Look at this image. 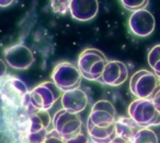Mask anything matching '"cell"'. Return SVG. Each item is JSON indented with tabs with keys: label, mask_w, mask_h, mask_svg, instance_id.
<instances>
[{
	"label": "cell",
	"mask_w": 160,
	"mask_h": 143,
	"mask_svg": "<svg viewBox=\"0 0 160 143\" xmlns=\"http://www.w3.org/2000/svg\"><path fill=\"white\" fill-rule=\"evenodd\" d=\"M116 109L107 99L98 101L91 108L87 120V131L93 143H111L116 136Z\"/></svg>",
	"instance_id": "1"
},
{
	"label": "cell",
	"mask_w": 160,
	"mask_h": 143,
	"mask_svg": "<svg viewBox=\"0 0 160 143\" xmlns=\"http://www.w3.org/2000/svg\"><path fill=\"white\" fill-rule=\"evenodd\" d=\"M62 91L52 81H46L38 84L29 92L30 104L28 106L30 115L36 110L47 112L54 106V104L62 97Z\"/></svg>",
	"instance_id": "2"
},
{
	"label": "cell",
	"mask_w": 160,
	"mask_h": 143,
	"mask_svg": "<svg viewBox=\"0 0 160 143\" xmlns=\"http://www.w3.org/2000/svg\"><path fill=\"white\" fill-rule=\"evenodd\" d=\"M109 62L105 55L97 48H86L78 57L77 68L81 77L89 81H98Z\"/></svg>",
	"instance_id": "3"
},
{
	"label": "cell",
	"mask_w": 160,
	"mask_h": 143,
	"mask_svg": "<svg viewBox=\"0 0 160 143\" xmlns=\"http://www.w3.org/2000/svg\"><path fill=\"white\" fill-rule=\"evenodd\" d=\"M128 117L142 128L160 126V112L151 99H135L128 106Z\"/></svg>",
	"instance_id": "4"
},
{
	"label": "cell",
	"mask_w": 160,
	"mask_h": 143,
	"mask_svg": "<svg viewBox=\"0 0 160 143\" xmlns=\"http://www.w3.org/2000/svg\"><path fill=\"white\" fill-rule=\"evenodd\" d=\"M53 83L62 92L78 88L81 83V74L78 68L71 62L62 61L55 66L51 74Z\"/></svg>",
	"instance_id": "5"
},
{
	"label": "cell",
	"mask_w": 160,
	"mask_h": 143,
	"mask_svg": "<svg viewBox=\"0 0 160 143\" xmlns=\"http://www.w3.org/2000/svg\"><path fill=\"white\" fill-rule=\"evenodd\" d=\"M158 84V78L155 73L142 69L132 75L129 80V90L138 99H150Z\"/></svg>",
	"instance_id": "6"
},
{
	"label": "cell",
	"mask_w": 160,
	"mask_h": 143,
	"mask_svg": "<svg viewBox=\"0 0 160 143\" xmlns=\"http://www.w3.org/2000/svg\"><path fill=\"white\" fill-rule=\"evenodd\" d=\"M52 122L54 130H56L62 140H68L82 132V120L79 114H70L65 109H60L54 115Z\"/></svg>",
	"instance_id": "7"
},
{
	"label": "cell",
	"mask_w": 160,
	"mask_h": 143,
	"mask_svg": "<svg viewBox=\"0 0 160 143\" xmlns=\"http://www.w3.org/2000/svg\"><path fill=\"white\" fill-rule=\"evenodd\" d=\"M5 59L8 66L17 70H25L30 68L35 60L31 49L22 44L8 47L5 50Z\"/></svg>",
	"instance_id": "8"
},
{
	"label": "cell",
	"mask_w": 160,
	"mask_h": 143,
	"mask_svg": "<svg viewBox=\"0 0 160 143\" xmlns=\"http://www.w3.org/2000/svg\"><path fill=\"white\" fill-rule=\"evenodd\" d=\"M155 17L146 9L133 12L128 19V27L131 32L139 37L149 36L155 31Z\"/></svg>",
	"instance_id": "9"
},
{
	"label": "cell",
	"mask_w": 160,
	"mask_h": 143,
	"mask_svg": "<svg viewBox=\"0 0 160 143\" xmlns=\"http://www.w3.org/2000/svg\"><path fill=\"white\" fill-rule=\"evenodd\" d=\"M128 78V70L124 62L111 60L107 64L98 82L110 86H118Z\"/></svg>",
	"instance_id": "10"
},
{
	"label": "cell",
	"mask_w": 160,
	"mask_h": 143,
	"mask_svg": "<svg viewBox=\"0 0 160 143\" xmlns=\"http://www.w3.org/2000/svg\"><path fill=\"white\" fill-rule=\"evenodd\" d=\"M62 109L70 114H79L83 112L88 105V96L81 88H75L62 94Z\"/></svg>",
	"instance_id": "11"
},
{
	"label": "cell",
	"mask_w": 160,
	"mask_h": 143,
	"mask_svg": "<svg viewBox=\"0 0 160 143\" xmlns=\"http://www.w3.org/2000/svg\"><path fill=\"white\" fill-rule=\"evenodd\" d=\"M69 11L75 20L89 21L98 14L99 2L97 0H72L69 2Z\"/></svg>",
	"instance_id": "12"
},
{
	"label": "cell",
	"mask_w": 160,
	"mask_h": 143,
	"mask_svg": "<svg viewBox=\"0 0 160 143\" xmlns=\"http://www.w3.org/2000/svg\"><path fill=\"white\" fill-rule=\"evenodd\" d=\"M142 129L140 126H138L135 121L128 116L118 117L115 121V132L116 136L123 139L125 141L133 142L136 133Z\"/></svg>",
	"instance_id": "13"
},
{
	"label": "cell",
	"mask_w": 160,
	"mask_h": 143,
	"mask_svg": "<svg viewBox=\"0 0 160 143\" xmlns=\"http://www.w3.org/2000/svg\"><path fill=\"white\" fill-rule=\"evenodd\" d=\"M52 123V119L48 112L36 110L35 112L30 115V130L29 134L38 133L44 130H48Z\"/></svg>",
	"instance_id": "14"
},
{
	"label": "cell",
	"mask_w": 160,
	"mask_h": 143,
	"mask_svg": "<svg viewBox=\"0 0 160 143\" xmlns=\"http://www.w3.org/2000/svg\"><path fill=\"white\" fill-rule=\"evenodd\" d=\"M133 143H158V136L152 129L142 128L136 133Z\"/></svg>",
	"instance_id": "15"
},
{
	"label": "cell",
	"mask_w": 160,
	"mask_h": 143,
	"mask_svg": "<svg viewBox=\"0 0 160 143\" xmlns=\"http://www.w3.org/2000/svg\"><path fill=\"white\" fill-rule=\"evenodd\" d=\"M148 64L153 73L160 72V44L153 46L148 53Z\"/></svg>",
	"instance_id": "16"
},
{
	"label": "cell",
	"mask_w": 160,
	"mask_h": 143,
	"mask_svg": "<svg viewBox=\"0 0 160 143\" xmlns=\"http://www.w3.org/2000/svg\"><path fill=\"white\" fill-rule=\"evenodd\" d=\"M121 3L126 10L136 12L139 10H144L148 6L149 1L148 0H122Z\"/></svg>",
	"instance_id": "17"
},
{
	"label": "cell",
	"mask_w": 160,
	"mask_h": 143,
	"mask_svg": "<svg viewBox=\"0 0 160 143\" xmlns=\"http://www.w3.org/2000/svg\"><path fill=\"white\" fill-rule=\"evenodd\" d=\"M69 2L68 0L66 1H51V5H52V9L55 13L57 14H66L69 10Z\"/></svg>",
	"instance_id": "18"
},
{
	"label": "cell",
	"mask_w": 160,
	"mask_h": 143,
	"mask_svg": "<svg viewBox=\"0 0 160 143\" xmlns=\"http://www.w3.org/2000/svg\"><path fill=\"white\" fill-rule=\"evenodd\" d=\"M44 143H65V141L62 140V136L56 132V130L52 129V130H49L48 133H47Z\"/></svg>",
	"instance_id": "19"
},
{
	"label": "cell",
	"mask_w": 160,
	"mask_h": 143,
	"mask_svg": "<svg viewBox=\"0 0 160 143\" xmlns=\"http://www.w3.org/2000/svg\"><path fill=\"white\" fill-rule=\"evenodd\" d=\"M65 143H90V139L87 134L83 132H80L79 134L72 136V138L68 139V140H64Z\"/></svg>",
	"instance_id": "20"
},
{
	"label": "cell",
	"mask_w": 160,
	"mask_h": 143,
	"mask_svg": "<svg viewBox=\"0 0 160 143\" xmlns=\"http://www.w3.org/2000/svg\"><path fill=\"white\" fill-rule=\"evenodd\" d=\"M150 99H151V102H152L153 105H155L156 109L160 112V84H158L157 88H156L155 93L152 94V96H151Z\"/></svg>",
	"instance_id": "21"
},
{
	"label": "cell",
	"mask_w": 160,
	"mask_h": 143,
	"mask_svg": "<svg viewBox=\"0 0 160 143\" xmlns=\"http://www.w3.org/2000/svg\"><path fill=\"white\" fill-rule=\"evenodd\" d=\"M7 71H8V68H7L6 62L3 61L2 59H0V78L5 77V75L7 74Z\"/></svg>",
	"instance_id": "22"
},
{
	"label": "cell",
	"mask_w": 160,
	"mask_h": 143,
	"mask_svg": "<svg viewBox=\"0 0 160 143\" xmlns=\"http://www.w3.org/2000/svg\"><path fill=\"white\" fill-rule=\"evenodd\" d=\"M11 3H13L12 0H0V7H8Z\"/></svg>",
	"instance_id": "23"
},
{
	"label": "cell",
	"mask_w": 160,
	"mask_h": 143,
	"mask_svg": "<svg viewBox=\"0 0 160 143\" xmlns=\"http://www.w3.org/2000/svg\"><path fill=\"white\" fill-rule=\"evenodd\" d=\"M111 143H133V142H129V141H125V140H123V139L118 138V136H115V138H114V140L112 141Z\"/></svg>",
	"instance_id": "24"
},
{
	"label": "cell",
	"mask_w": 160,
	"mask_h": 143,
	"mask_svg": "<svg viewBox=\"0 0 160 143\" xmlns=\"http://www.w3.org/2000/svg\"><path fill=\"white\" fill-rule=\"evenodd\" d=\"M155 75H156L157 78H159V79H160V72H159V73H155Z\"/></svg>",
	"instance_id": "25"
},
{
	"label": "cell",
	"mask_w": 160,
	"mask_h": 143,
	"mask_svg": "<svg viewBox=\"0 0 160 143\" xmlns=\"http://www.w3.org/2000/svg\"><path fill=\"white\" fill-rule=\"evenodd\" d=\"M90 143H93V142H92V141H90Z\"/></svg>",
	"instance_id": "26"
}]
</instances>
